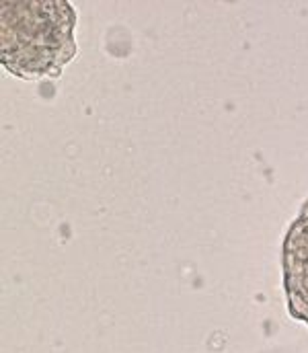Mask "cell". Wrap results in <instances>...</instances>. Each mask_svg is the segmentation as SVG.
Here are the masks:
<instances>
[{"mask_svg": "<svg viewBox=\"0 0 308 353\" xmlns=\"http://www.w3.org/2000/svg\"><path fill=\"white\" fill-rule=\"evenodd\" d=\"M282 285L288 314L308 327V199L282 241Z\"/></svg>", "mask_w": 308, "mask_h": 353, "instance_id": "2", "label": "cell"}, {"mask_svg": "<svg viewBox=\"0 0 308 353\" xmlns=\"http://www.w3.org/2000/svg\"><path fill=\"white\" fill-rule=\"evenodd\" d=\"M76 12L70 2H2V66L25 81L60 77L74 58Z\"/></svg>", "mask_w": 308, "mask_h": 353, "instance_id": "1", "label": "cell"}]
</instances>
